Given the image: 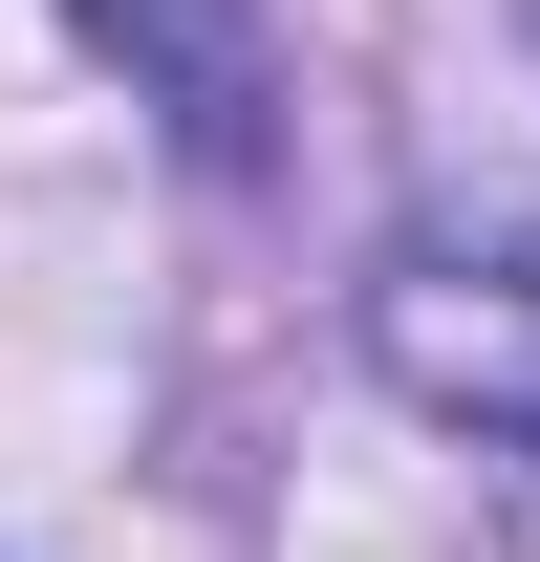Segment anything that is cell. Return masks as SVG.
Masks as SVG:
<instances>
[{"instance_id":"6da1fadb","label":"cell","mask_w":540,"mask_h":562,"mask_svg":"<svg viewBox=\"0 0 540 562\" xmlns=\"http://www.w3.org/2000/svg\"><path fill=\"white\" fill-rule=\"evenodd\" d=\"M368 347H390L410 412L540 454V238H410V260L368 281Z\"/></svg>"}]
</instances>
